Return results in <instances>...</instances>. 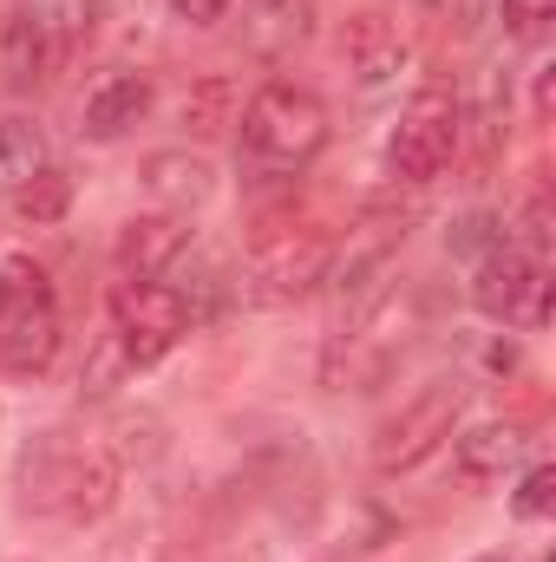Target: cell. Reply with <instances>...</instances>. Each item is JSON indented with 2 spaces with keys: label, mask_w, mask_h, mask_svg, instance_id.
I'll return each mask as SVG.
<instances>
[{
  "label": "cell",
  "mask_w": 556,
  "mask_h": 562,
  "mask_svg": "<svg viewBox=\"0 0 556 562\" xmlns=\"http://www.w3.org/2000/svg\"><path fill=\"white\" fill-rule=\"evenodd\" d=\"M236 132H243V164H249V170H263V177H294V170H308V164L327 150L334 112H327V99H321L314 86L269 79V86L249 92Z\"/></svg>",
  "instance_id": "6da1fadb"
},
{
  "label": "cell",
  "mask_w": 556,
  "mask_h": 562,
  "mask_svg": "<svg viewBox=\"0 0 556 562\" xmlns=\"http://www.w3.org/2000/svg\"><path fill=\"white\" fill-rule=\"evenodd\" d=\"M458 144H465V105H458V92L419 86L413 99L400 105V125L387 132V177L407 183V190H425V183H438L452 170Z\"/></svg>",
  "instance_id": "5b68a950"
},
{
  "label": "cell",
  "mask_w": 556,
  "mask_h": 562,
  "mask_svg": "<svg viewBox=\"0 0 556 562\" xmlns=\"http://www.w3.org/2000/svg\"><path fill=\"white\" fill-rule=\"evenodd\" d=\"M327 269H334V236H321V229H256L230 294L243 307H294V301L327 288Z\"/></svg>",
  "instance_id": "3957f363"
},
{
  "label": "cell",
  "mask_w": 556,
  "mask_h": 562,
  "mask_svg": "<svg viewBox=\"0 0 556 562\" xmlns=\"http://www.w3.org/2000/svg\"><path fill=\"white\" fill-rule=\"evenodd\" d=\"M7 203H13V216H20V223H33V229H53V223H66V210H73V177L53 164V170H40L33 183L7 190Z\"/></svg>",
  "instance_id": "44dd1931"
},
{
  "label": "cell",
  "mask_w": 556,
  "mask_h": 562,
  "mask_svg": "<svg viewBox=\"0 0 556 562\" xmlns=\"http://www.w3.org/2000/svg\"><path fill=\"white\" fill-rule=\"evenodd\" d=\"M177 125H184L190 138H216L223 125H236V86H230V72L190 79V92L177 99Z\"/></svg>",
  "instance_id": "d6986e66"
},
{
  "label": "cell",
  "mask_w": 556,
  "mask_h": 562,
  "mask_svg": "<svg viewBox=\"0 0 556 562\" xmlns=\"http://www.w3.org/2000/svg\"><path fill=\"white\" fill-rule=\"evenodd\" d=\"M125 380H132V353H125V340H119V334H112V321H105V334L86 347V367H79V400H86V406H112Z\"/></svg>",
  "instance_id": "ffe728a7"
},
{
  "label": "cell",
  "mask_w": 556,
  "mask_h": 562,
  "mask_svg": "<svg viewBox=\"0 0 556 562\" xmlns=\"http://www.w3.org/2000/svg\"><path fill=\"white\" fill-rule=\"evenodd\" d=\"M511 243V223L498 216V210H465V216H452V229H445V256H458V262H485L491 249H504Z\"/></svg>",
  "instance_id": "603a6c76"
},
{
  "label": "cell",
  "mask_w": 556,
  "mask_h": 562,
  "mask_svg": "<svg viewBox=\"0 0 556 562\" xmlns=\"http://www.w3.org/2000/svg\"><path fill=\"white\" fill-rule=\"evenodd\" d=\"M73 458H79V438L73 431H33L20 464H13V491H20V510L26 517H59L66 510V484H73Z\"/></svg>",
  "instance_id": "9c48e42d"
},
{
  "label": "cell",
  "mask_w": 556,
  "mask_h": 562,
  "mask_svg": "<svg viewBox=\"0 0 556 562\" xmlns=\"http://www.w3.org/2000/svg\"><path fill=\"white\" fill-rule=\"evenodd\" d=\"M138 183L157 210L197 216V210L216 196V164H210L203 150H190V144H164V150H151L138 164Z\"/></svg>",
  "instance_id": "7c38bea8"
},
{
  "label": "cell",
  "mask_w": 556,
  "mask_h": 562,
  "mask_svg": "<svg viewBox=\"0 0 556 562\" xmlns=\"http://www.w3.org/2000/svg\"><path fill=\"white\" fill-rule=\"evenodd\" d=\"M190 327H197V321H190V301H184L177 281H119V288H112V334L125 340L132 373L170 360Z\"/></svg>",
  "instance_id": "8992f818"
},
{
  "label": "cell",
  "mask_w": 556,
  "mask_h": 562,
  "mask_svg": "<svg viewBox=\"0 0 556 562\" xmlns=\"http://www.w3.org/2000/svg\"><path fill=\"white\" fill-rule=\"evenodd\" d=\"M99 13H105L99 0H20V26L33 33V46H40V59H46V79L66 72V66L92 46Z\"/></svg>",
  "instance_id": "4fadbf2b"
},
{
  "label": "cell",
  "mask_w": 556,
  "mask_h": 562,
  "mask_svg": "<svg viewBox=\"0 0 556 562\" xmlns=\"http://www.w3.org/2000/svg\"><path fill=\"white\" fill-rule=\"evenodd\" d=\"M66 347V307L53 276L13 249L0 256V373L7 380H46Z\"/></svg>",
  "instance_id": "7a4b0ae2"
},
{
  "label": "cell",
  "mask_w": 556,
  "mask_h": 562,
  "mask_svg": "<svg viewBox=\"0 0 556 562\" xmlns=\"http://www.w3.org/2000/svg\"><path fill=\"white\" fill-rule=\"evenodd\" d=\"M471 562H511V557H504V550H478Z\"/></svg>",
  "instance_id": "4316f807"
},
{
  "label": "cell",
  "mask_w": 556,
  "mask_h": 562,
  "mask_svg": "<svg viewBox=\"0 0 556 562\" xmlns=\"http://www.w3.org/2000/svg\"><path fill=\"white\" fill-rule=\"evenodd\" d=\"M190 249V216H170V210H144L119 229L112 243V262H119V281H164Z\"/></svg>",
  "instance_id": "30bf717a"
},
{
  "label": "cell",
  "mask_w": 556,
  "mask_h": 562,
  "mask_svg": "<svg viewBox=\"0 0 556 562\" xmlns=\"http://www.w3.org/2000/svg\"><path fill=\"white\" fill-rule=\"evenodd\" d=\"M341 53H347V66H354V79L367 86V92H380V86H393L400 72H407V33L387 20V13H354L347 26H341Z\"/></svg>",
  "instance_id": "2e32d148"
},
{
  "label": "cell",
  "mask_w": 556,
  "mask_h": 562,
  "mask_svg": "<svg viewBox=\"0 0 556 562\" xmlns=\"http://www.w3.org/2000/svg\"><path fill=\"white\" fill-rule=\"evenodd\" d=\"M498 20L511 40H544L556 20V0H498Z\"/></svg>",
  "instance_id": "d4e9b609"
},
{
  "label": "cell",
  "mask_w": 556,
  "mask_h": 562,
  "mask_svg": "<svg viewBox=\"0 0 556 562\" xmlns=\"http://www.w3.org/2000/svg\"><path fill=\"white\" fill-rule=\"evenodd\" d=\"M0 425H7V400H0Z\"/></svg>",
  "instance_id": "83f0119b"
},
{
  "label": "cell",
  "mask_w": 556,
  "mask_h": 562,
  "mask_svg": "<svg viewBox=\"0 0 556 562\" xmlns=\"http://www.w3.org/2000/svg\"><path fill=\"white\" fill-rule=\"evenodd\" d=\"M40 170H53V138H46V125H33L26 112L0 119V190L33 183Z\"/></svg>",
  "instance_id": "ac0fdd59"
},
{
  "label": "cell",
  "mask_w": 556,
  "mask_h": 562,
  "mask_svg": "<svg viewBox=\"0 0 556 562\" xmlns=\"http://www.w3.org/2000/svg\"><path fill=\"white\" fill-rule=\"evenodd\" d=\"M471 307L485 321H498V327L537 334L551 321V276H544V262L531 249H518V243L491 249L485 262H471Z\"/></svg>",
  "instance_id": "52a82bcc"
},
{
  "label": "cell",
  "mask_w": 556,
  "mask_h": 562,
  "mask_svg": "<svg viewBox=\"0 0 556 562\" xmlns=\"http://www.w3.org/2000/svg\"><path fill=\"white\" fill-rule=\"evenodd\" d=\"M465 393H471V386H465L458 373H438V380L419 386L400 413H387L380 431H374V451H367L374 477H407V471H419L438 445H452V431L465 419Z\"/></svg>",
  "instance_id": "277c9868"
},
{
  "label": "cell",
  "mask_w": 556,
  "mask_h": 562,
  "mask_svg": "<svg viewBox=\"0 0 556 562\" xmlns=\"http://www.w3.org/2000/svg\"><path fill=\"white\" fill-rule=\"evenodd\" d=\"M164 7H170L177 20H190V26H216V20H223L236 0H164Z\"/></svg>",
  "instance_id": "484cf974"
},
{
  "label": "cell",
  "mask_w": 556,
  "mask_h": 562,
  "mask_svg": "<svg viewBox=\"0 0 556 562\" xmlns=\"http://www.w3.org/2000/svg\"><path fill=\"white\" fill-rule=\"evenodd\" d=\"M151 105H157V79L151 72H105L86 92V105H79V138L86 144L132 138L144 119H151Z\"/></svg>",
  "instance_id": "8fae6325"
},
{
  "label": "cell",
  "mask_w": 556,
  "mask_h": 562,
  "mask_svg": "<svg viewBox=\"0 0 556 562\" xmlns=\"http://www.w3.org/2000/svg\"><path fill=\"white\" fill-rule=\"evenodd\" d=\"M119 497H125V464L112 458V445L105 438H79V458H73V484H66V524H79V530H92V524H105L112 510H119Z\"/></svg>",
  "instance_id": "9a60e30c"
},
{
  "label": "cell",
  "mask_w": 556,
  "mask_h": 562,
  "mask_svg": "<svg viewBox=\"0 0 556 562\" xmlns=\"http://www.w3.org/2000/svg\"><path fill=\"white\" fill-rule=\"evenodd\" d=\"M13 562H20V557H13Z\"/></svg>",
  "instance_id": "f546056e"
},
{
  "label": "cell",
  "mask_w": 556,
  "mask_h": 562,
  "mask_svg": "<svg viewBox=\"0 0 556 562\" xmlns=\"http://www.w3.org/2000/svg\"><path fill=\"white\" fill-rule=\"evenodd\" d=\"M105 445H112V458H119L125 471H132V464H151V458H164V419H157L151 406H119Z\"/></svg>",
  "instance_id": "7402d4cb"
},
{
  "label": "cell",
  "mask_w": 556,
  "mask_h": 562,
  "mask_svg": "<svg viewBox=\"0 0 556 562\" xmlns=\"http://www.w3.org/2000/svg\"><path fill=\"white\" fill-rule=\"evenodd\" d=\"M308 33H314V0H256L249 20H243V40H249V53H263V59L294 53Z\"/></svg>",
  "instance_id": "e0dca14e"
},
{
  "label": "cell",
  "mask_w": 556,
  "mask_h": 562,
  "mask_svg": "<svg viewBox=\"0 0 556 562\" xmlns=\"http://www.w3.org/2000/svg\"><path fill=\"white\" fill-rule=\"evenodd\" d=\"M551 510H556V464L537 458V464H524L518 484H511V517H518V524H544Z\"/></svg>",
  "instance_id": "cb8c5ba5"
},
{
  "label": "cell",
  "mask_w": 556,
  "mask_h": 562,
  "mask_svg": "<svg viewBox=\"0 0 556 562\" xmlns=\"http://www.w3.org/2000/svg\"><path fill=\"white\" fill-rule=\"evenodd\" d=\"M524 425L518 419H478V425H458L452 431V471L471 484V491H491L504 484L518 464H524Z\"/></svg>",
  "instance_id": "5bb4252c"
},
{
  "label": "cell",
  "mask_w": 556,
  "mask_h": 562,
  "mask_svg": "<svg viewBox=\"0 0 556 562\" xmlns=\"http://www.w3.org/2000/svg\"><path fill=\"white\" fill-rule=\"evenodd\" d=\"M425 7H438V0H425Z\"/></svg>",
  "instance_id": "f1b7e54d"
},
{
  "label": "cell",
  "mask_w": 556,
  "mask_h": 562,
  "mask_svg": "<svg viewBox=\"0 0 556 562\" xmlns=\"http://www.w3.org/2000/svg\"><path fill=\"white\" fill-rule=\"evenodd\" d=\"M407 236H413V210H400V203H374V210L347 229V243H334L327 288L347 301V314L367 307V301L380 294V276L393 269V256L407 249Z\"/></svg>",
  "instance_id": "ba28073f"
}]
</instances>
